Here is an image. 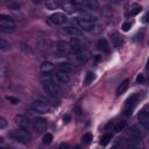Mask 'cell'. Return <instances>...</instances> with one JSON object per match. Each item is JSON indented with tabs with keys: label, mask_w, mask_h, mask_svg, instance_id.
I'll list each match as a JSON object with an SVG mask.
<instances>
[{
	"label": "cell",
	"mask_w": 149,
	"mask_h": 149,
	"mask_svg": "<svg viewBox=\"0 0 149 149\" xmlns=\"http://www.w3.org/2000/svg\"><path fill=\"white\" fill-rule=\"evenodd\" d=\"M74 112H76V113H77L78 115H79V114L81 113V112H80V108H79V107H76V108H74Z\"/></svg>",
	"instance_id": "74e56055"
},
{
	"label": "cell",
	"mask_w": 149,
	"mask_h": 149,
	"mask_svg": "<svg viewBox=\"0 0 149 149\" xmlns=\"http://www.w3.org/2000/svg\"><path fill=\"white\" fill-rule=\"evenodd\" d=\"M147 69L149 70V58H148V62H147Z\"/></svg>",
	"instance_id": "ab89813d"
},
{
	"label": "cell",
	"mask_w": 149,
	"mask_h": 149,
	"mask_svg": "<svg viewBox=\"0 0 149 149\" xmlns=\"http://www.w3.org/2000/svg\"><path fill=\"white\" fill-rule=\"evenodd\" d=\"M15 122H16V125H17L20 128L26 129V130H29L30 127L33 126V123L30 122V120H29L26 115H22V114H17V115L15 116Z\"/></svg>",
	"instance_id": "8992f818"
},
{
	"label": "cell",
	"mask_w": 149,
	"mask_h": 149,
	"mask_svg": "<svg viewBox=\"0 0 149 149\" xmlns=\"http://www.w3.org/2000/svg\"><path fill=\"white\" fill-rule=\"evenodd\" d=\"M94 78H95V77H94V73H93V72H87V73H86V77H85V79H84V85H86V86L90 85V84L94 80Z\"/></svg>",
	"instance_id": "7402d4cb"
},
{
	"label": "cell",
	"mask_w": 149,
	"mask_h": 149,
	"mask_svg": "<svg viewBox=\"0 0 149 149\" xmlns=\"http://www.w3.org/2000/svg\"><path fill=\"white\" fill-rule=\"evenodd\" d=\"M139 121L142 127H144L146 129H149V111L142 109L139 114Z\"/></svg>",
	"instance_id": "30bf717a"
},
{
	"label": "cell",
	"mask_w": 149,
	"mask_h": 149,
	"mask_svg": "<svg viewBox=\"0 0 149 149\" xmlns=\"http://www.w3.org/2000/svg\"><path fill=\"white\" fill-rule=\"evenodd\" d=\"M57 48H58V50L62 51V52H66L69 49H71L70 43H68L66 41H59V42L57 43Z\"/></svg>",
	"instance_id": "d6986e66"
},
{
	"label": "cell",
	"mask_w": 149,
	"mask_h": 149,
	"mask_svg": "<svg viewBox=\"0 0 149 149\" xmlns=\"http://www.w3.org/2000/svg\"><path fill=\"white\" fill-rule=\"evenodd\" d=\"M0 28L2 31H12L15 28V22L9 16L1 15L0 17Z\"/></svg>",
	"instance_id": "5b68a950"
},
{
	"label": "cell",
	"mask_w": 149,
	"mask_h": 149,
	"mask_svg": "<svg viewBox=\"0 0 149 149\" xmlns=\"http://www.w3.org/2000/svg\"><path fill=\"white\" fill-rule=\"evenodd\" d=\"M142 22H143V23H149V13H147V14L143 16Z\"/></svg>",
	"instance_id": "d6a6232c"
},
{
	"label": "cell",
	"mask_w": 149,
	"mask_h": 149,
	"mask_svg": "<svg viewBox=\"0 0 149 149\" xmlns=\"http://www.w3.org/2000/svg\"><path fill=\"white\" fill-rule=\"evenodd\" d=\"M135 105H136V94H134V95H132L130 98L127 99L126 105H125V115H127V116L130 115Z\"/></svg>",
	"instance_id": "9c48e42d"
},
{
	"label": "cell",
	"mask_w": 149,
	"mask_h": 149,
	"mask_svg": "<svg viewBox=\"0 0 149 149\" xmlns=\"http://www.w3.org/2000/svg\"><path fill=\"white\" fill-rule=\"evenodd\" d=\"M0 149H3V148H0Z\"/></svg>",
	"instance_id": "60d3db41"
},
{
	"label": "cell",
	"mask_w": 149,
	"mask_h": 149,
	"mask_svg": "<svg viewBox=\"0 0 149 149\" xmlns=\"http://www.w3.org/2000/svg\"><path fill=\"white\" fill-rule=\"evenodd\" d=\"M130 27H132V23H130V22H125V23L122 24V30H123V31H128V30L130 29Z\"/></svg>",
	"instance_id": "83f0119b"
},
{
	"label": "cell",
	"mask_w": 149,
	"mask_h": 149,
	"mask_svg": "<svg viewBox=\"0 0 149 149\" xmlns=\"http://www.w3.org/2000/svg\"><path fill=\"white\" fill-rule=\"evenodd\" d=\"M97 47H98V49H99L100 51H102V52H105V54H108V52L111 51V45H109L108 41H107L106 38H104V37L98 41Z\"/></svg>",
	"instance_id": "4fadbf2b"
},
{
	"label": "cell",
	"mask_w": 149,
	"mask_h": 149,
	"mask_svg": "<svg viewBox=\"0 0 149 149\" xmlns=\"http://www.w3.org/2000/svg\"><path fill=\"white\" fill-rule=\"evenodd\" d=\"M92 141V134L91 133H85L81 136V143L83 144H88Z\"/></svg>",
	"instance_id": "603a6c76"
},
{
	"label": "cell",
	"mask_w": 149,
	"mask_h": 149,
	"mask_svg": "<svg viewBox=\"0 0 149 149\" xmlns=\"http://www.w3.org/2000/svg\"><path fill=\"white\" fill-rule=\"evenodd\" d=\"M63 33H65V34H68L70 36H73V37H78V36H81L83 35V31L78 27H72V26L65 27L63 29Z\"/></svg>",
	"instance_id": "7c38bea8"
},
{
	"label": "cell",
	"mask_w": 149,
	"mask_h": 149,
	"mask_svg": "<svg viewBox=\"0 0 149 149\" xmlns=\"http://www.w3.org/2000/svg\"><path fill=\"white\" fill-rule=\"evenodd\" d=\"M119 148V139L115 141V143H114V146H113V149H118Z\"/></svg>",
	"instance_id": "8d00e7d4"
},
{
	"label": "cell",
	"mask_w": 149,
	"mask_h": 149,
	"mask_svg": "<svg viewBox=\"0 0 149 149\" xmlns=\"http://www.w3.org/2000/svg\"><path fill=\"white\" fill-rule=\"evenodd\" d=\"M43 88L47 92V94L51 95V97H56L58 95L61 88H59V84L56 81L54 74H49V76H43Z\"/></svg>",
	"instance_id": "6da1fadb"
},
{
	"label": "cell",
	"mask_w": 149,
	"mask_h": 149,
	"mask_svg": "<svg viewBox=\"0 0 149 149\" xmlns=\"http://www.w3.org/2000/svg\"><path fill=\"white\" fill-rule=\"evenodd\" d=\"M31 107L35 112L40 113V114H44V113H48L50 111V106L47 101L42 100V99H37L35 101H33L31 104Z\"/></svg>",
	"instance_id": "277c9868"
},
{
	"label": "cell",
	"mask_w": 149,
	"mask_h": 149,
	"mask_svg": "<svg viewBox=\"0 0 149 149\" xmlns=\"http://www.w3.org/2000/svg\"><path fill=\"white\" fill-rule=\"evenodd\" d=\"M54 77L58 84H65L70 80V76L68 73H63V72H57L54 74Z\"/></svg>",
	"instance_id": "2e32d148"
},
{
	"label": "cell",
	"mask_w": 149,
	"mask_h": 149,
	"mask_svg": "<svg viewBox=\"0 0 149 149\" xmlns=\"http://www.w3.org/2000/svg\"><path fill=\"white\" fill-rule=\"evenodd\" d=\"M63 121H64V123H68V122L70 121V115H69V114L64 115V118H63Z\"/></svg>",
	"instance_id": "e575fe53"
},
{
	"label": "cell",
	"mask_w": 149,
	"mask_h": 149,
	"mask_svg": "<svg viewBox=\"0 0 149 149\" xmlns=\"http://www.w3.org/2000/svg\"><path fill=\"white\" fill-rule=\"evenodd\" d=\"M128 86H129V80H128V79H125V80L118 86V88H116V94H118V95H121L122 93H125V92L127 91Z\"/></svg>",
	"instance_id": "ac0fdd59"
},
{
	"label": "cell",
	"mask_w": 149,
	"mask_h": 149,
	"mask_svg": "<svg viewBox=\"0 0 149 149\" xmlns=\"http://www.w3.org/2000/svg\"><path fill=\"white\" fill-rule=\"evenodd\" d=\"M143 130L139 125H134L130 128V137L133 139H142L143 137Z\"/></svg>",
	"instance_id": "5bb4252c"
},
{
	"label": "cell",
	"mask_w": 149,
	"mask_h": 149,
	"mask_svg": "<svg viewBox=\"0 0 149 149\" xmlns=\"http://www.w3.org/2000/svg\"><path fill=\"white\" fill-rule=\"evenodd\" d=\"M99 6V3L95 1V0H88V1H85V7L88 8V9H97Z\"/></svg>",
	"instance_id": "44dd1931"
},
{
	"label": "cell",
	"mask_w": 149,
	"mask_h": 149,
	"mask_svg": "<svg viewBox=\"0 0 149 149\" xmlns=\"http://www.w3.org/2000/svg\"><path fill=\"white\" fill-rule=\"evenodd\" d=\"M9 7H10V8H14V9H19V8H20V6H19V5H14V3H10V5H9Z\"/></svg>",
	"instance_id": "d590c367"
},
{
	"label": "cell",
	"mask_w": 149,
	"mask_h": 149,
	"mask_svg": "<svg viewBox=\"0 0 149 149\" xmlns=\"http://www.w3.org/2000/svg\"><path fill=\"white\" fill-rule=\"evenodd\" d=\"M33 127H34V129H35L36 132L42 133V132H44V130L47 129L48 122H47V120H45L44 118L37 116V118H35L34 121H33Z\"/></svg>",
	"instance_id": "52a82bcc"
},
{
	"label": "cell",
	"mask_w": 149,
	"mask_h": 149,
	"mask_svg": "<svg viewBox=\"0 0 149 149\" xmlns=\"http://www.w3.org/2000/svg\"><path fill=\"white\" fill-rule=\"evenodd\" d=\"M55 70V66L51 62H43L41 64V73L43 76H49V74H52Z\"/></svg>",
	"instance_id": "8fae6325"
},
{
	"label": "cell",
	"mask_w": 149,
	"mask_h": 149,
	"mask_svg": "<svg viewBox=\"0 0 149 149\" xmlns=\"http://www.w3.org/2000/svg\"><path fill=\"white\" fill-rule=\"evenodd\" d=\"M6 126H7V121H6V119L3 116H1L0 118V129H3Z\"/></svg>",
	"instance_id": "f1b7e54d"
},
{
	"label": "cell",
	"mask_w": 149,
	"mask_h": 149,
	"mask_svg": "<svg viewBox=\"0 0 149 149\" xmlns=\"http://www.w3.org/2000/svg\"><path fill=\"white\" fill-rule=\"evenodd\" d=\"M57 149H69V144L68 143H62Z\"/></svg>",
	"instance_id": "836d02e7"
},
{
	"label": "cell",
	"mask_w": 149,
	"mask_h": 149,
	"mask_svg": "<svg viewBox=\"0 0 149 149\" xmlns=\"http://www.w3.org/2000/svg\"><path fill=\"white\" fill-rule=\"evenodd\" d=\"M52 140H54V136H52L50 133H47V134L43 136V144L49 146V144L52 142Z\"/></svg>",
	"instance_id": "d4e9b609"
},
{
	"label": "cell",
	"mask_w": 149,
	"mask_h": 149,
	"mask_svg": "<svg viewBox=\"0 0 149 149\" xmlns=\"http://www.w3.org/2000/svg\"><path fill=\"white\" fill-rule=\"evenodd\" d=\"M143 81H144V76H143L142 73H140V74L136 77V83H137V84H142Z\"/></svg>",
	"instance_id": "f546056e"
},
{
	"label": "cell",
	"mask_w": 149,
	"mask_h": 149,
	"mask_svg": "<svg viewBox=\"0 0 149 149\" xmlns=\"http://www.w3.org/2000/svg\"><path fill=\"white\" fill-rule=\"evenodd\" d=\"M66 20H68L66 15L63 14V13H58V12L54 13L50 16V22L52 24H55V26H62V24H64L66 22Z\"/></svg>",
	"instance_id": "ba28073f"
},
{
	"label": "cell",
	"mask_w": 149,
	"mask_h": 149,
	"mask_svg": "<svg viewBox=\"0 0 149 149\" xmlns=\"http://www.w3.org/2000/svg\"><path fill=\"white\" fill-rule=\"evenodd\" d=\"M95 17L88 14H83L81 16H78L73 20V22L77 24V27L84 29V30H91L94 27Z\"/></svg>",
	"instance_id": "7a4b0ae2"
},
{
	"label": "cell",
	"mask_w": 149,
	"mask_h": 149,
	"mask_svg": "<svg viewBox=\"0 0 149 149\" xmlns=\"http://www.w3.org/2000/svg\"><path fill=\"white\" fill-rule=\"evenodd\" d=\"M6 99H7L8 101H10L12 104H17V102H19V99H16V98H14V97H6Z\"/></svg>",
	"instance_id": "4dcf8cb0"
},
{
	"label": "cell",
	"mask_w": 149,
	"mask_h": 149,
	"mask_svg": "<svg viewBox=\"0 0 149 149\" xmlns=\"http://www.w3.org/2000/svg\"><path fill=\"white\" fill-rule=\"evenodd\" d=\"M10 136L15 141H17L20 143H23V144L24 143H28L30 141V139H31V135H30L29 130H26V129H22V128L17 129V130H14L13 133H10Z\"/></svg>",
	"instance_id": "3957f363"
},
{
	"label": "cell",
	"mask_w": 149,
	"mask_h": 149,
	"mask_svg": "<svg viewBox=\"0 0 149 149\" xmlns=\"http://www.w3.org/2000/svg\"><path fill=\"white\" fill-rule=\"evenodd\" d=\"M58 6H59V3H58L57 1H55V0H48V1L45 2V7H47L48 9H50V10L57 9Z\"/></svg>",
	"instance_id": "ffe728a7"
},
{
	"label": "cell",
	"mask_w": 149,
	"mask_h": 149,
	"mask_svg": "<svg viewBox=\"0 0 149 149\" xmlns=\"http://www.w3.org/2000/svg\"><path fill=\"white\" fill-rule=\"evenodd\" d=\"M8 49H9V43L7 41H5L3 38H1L0 40V50L1 51H6Z\"/></svg>",
	"instance_id": "484cf974"
},
{
	"label": "cell",
	"mask_w": 149,
	"mask_h": 149,
	"mask_svg": "<svg viewBox=\"0 0 149 149\" xmlns=\"http://www.w3.org/2000/svg\"><path fill=\"white\" fill-rule=\"evenodd\" d=\"M111 140H112V135L111 134H105L100 140V144L101 146H107L111 142Z\"/></svg>",
	"instance_id": "cb8c5ba5"
},
{
	"label": "cell",
	"mask_w": 149,
	"mask_h": 149,
	"mask_svg": "<svg viewBox=\"0 0 149 149\" xmlns=\"http://www.w3.org/2000/svg\"><path fill=\"white\" fill-rule=\"evenodd\" d=\"M127 149H136V148H134V147H132V146H129V144H128V147H127Z\"/></svg>",
	"instance_id": "f35d334b"
},
{
	"label": "cell",
	"mask_w": 149,
	"mask_h": 149,
	"mask_svg": "<svg viewBox=\"0 0 149 149\" xmlns=\"http://www.w3.org/2000/svg\"><path fill=\"white\" fill-rule=\"evenodd\" d=\"M140 12H141V7H135V8L130 12V14H132V15H136V14L140 13Z\"/></svg>",
	"instance_id": "1f68e13d"
},
{
	"label": "cell",
	"mask_w": 149,
	"mask_h": 149,
	"mask_svg": "<svg viewBox=\"0 0 149 149\" xmlns=\"http://www.w3.org/2000/svg\"><path fill=\"white\" fill-rule=\"evenodd\" d=\"M57 70H58V72H63V73H68L69 74L70 72H72L73 68H72L71 63H69V62H62V63H59L57 65Z\"/></svg>",
	"instance_id": "9a60e30c"
},
{
	"label": "cell",
	"mask_w": 149,
	"mask_h": 149,
	"mask_svg": "<svg viewBox=\"0 0 149 149\" xmlns=\"http://www.w3.org/2000/svg\"><path fill=\"white\" fill-rule=\"evenodd\" d=\"M111 41H112V45L114 48H120L122 44V38L120 37V35L118 33H112L111 34Z\"/></svg>",
	"instance_id": "e0dca14e"
},
{
	"label": "cell",
	"mask_w": 149,
	"mask_h": 149,
	"mask_svg": "<svg viewBox=\"0 0 149 149\" xmlns=\"http://www.w3.org/2000/svg\"><path fill=\"white\" fill-rule=\"evenodd\" d=\"M126 127V122H123V121H120V122H118L116 125H115V127H114V130L116 132V133H119V132H121L123 128Z\"/></svg>",
	"instance_id": "4316f807"
}]
</instances>
